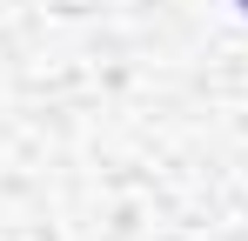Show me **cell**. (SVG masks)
<instances>
[{
	"label": "cell",
	"instance_id": "cell-1",
	"mask_svg": "<svg viewBox=\"0 0 248 241\" xmlns=\"http://www.w3.org/2000/svg\"><path fill=\"white\" fill-rule=\"evenodd\" d=\"M235 7H242V14H248V0H235Z\"/></svg>",
	"mask_w": 248,
	"mask_h": 241
}]
</instances>
